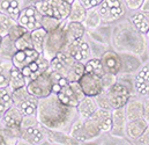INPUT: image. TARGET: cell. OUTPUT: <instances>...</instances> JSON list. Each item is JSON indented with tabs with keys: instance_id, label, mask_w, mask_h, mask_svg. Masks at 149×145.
I'll list each match as a JSON object with an SVG mask.
<instances>
[{
	"instance_id": "cell-38",
	"label": "cell",
	"mask_w": 149,
	"mask_h": 145,
	"mask_svg": "<svg viewBox=\"0 0 149 145\" xmlns=\"http://www.w3.org/2000/svg\"><path fill=\"white\" fill-rule=\"evenodd\" d=\"M81 1H82V4L84 5V7H86L87 9H89V8L97 7L103 0H81Z\"/></svg>"
},
{
	"instance_id": "cell-13",
	"label": "cell",
	"mask_w": 149,
	"mask_h": 145,
	"mask_svg": "<svg viewBox=\"0 0 149 145\" xmlns=\"http://www.w3.org/2000/svg\"><path fill=\"white\" fill-rule=\"evenodd\" d=\"M101 59H102L105 72L116 74V75L120 73L121 66H123V61H121V56L119 52H117L116 50H105L102 53Z\"/></svg>"
},
{
	"instance_id": "cell-22",
	"label": "cell",
	"mask_w": 149,
	"mask_h": 145,
	"mask_svg": "<svg viewBox=\"0 0 149 145\" xmlns=\"http://www.w3.org/2000/svg\"><path fill=\"white\" fill-rule=\"evenodd\" d=\"M51 1V16H54L61 21L67 20L71 13V5L65 0H50Z\"/></svg>"
},
{
	"instance_id": "cell-19",
	"label": "cell",
	"mask_w": 149,
	"mask_h": 145,
	"mask_svg": "<svg viewBox=\"0 0 149 145\" xmlns=\"http://www.w3.org/2000/svg\"><path fill=\"white\" fill-rule=\"evenodd\" d=\"M91 118L98 124L103 134L110 132L112 129V110L111 109L98 108Z\"/></svg>"
},
{
	"instance_id": "cell-47",
	"label": "cell",
	"mask_w": 149,
	"mask_h": 145,
	"mask_svg": "<svg viewBox=\"0 0 149 145\" xmlns=\"http://www.w3.org/2000/svg\"><path fill=\"white\" fill-rule=\"evenodd\" d=\"M146 64L148 65V68H149V59H148V61H147V62H146Z\"/></svg>"
},
{
	"instance_id": "cell-9",
	"label": "cell",
	"mask_w": 149,
	"mask_h": 145,
	"mask_svg": "<svg viewBox=\"0 0 149 145\" xmlns=\"http://www.w3.org/2000/svg\"><path fill=\"white\" fill-rule=\"evenodd\" d=\"M23 117H24V114L22 113V110L17 106L12 105L2 114L1 121L3 123V128L9 129L15 137H21V134H22L21 123Z\"/></svg>"
},
{
	"instance_id": "cell-1",
	"label": "cell",
	"mask_w": 149,
	"mask_h": 145,
	"mask_svg": "<svg viewBox=\"0 0 149 145\" xmlns=\"http://www.w3.org/2000/svg\"><path fill=\"white\" fill-rule=\"evenodd\" d=\"M40 124L59 131H66L71 129L73 122L77 117L76 107L63 103L57 94L51 93L49 96L38 99L37 113Z\"/></svg>"
},
{
	"instance_id": "cell-2",
	"label": "cell",
	"mask_w": 149,
	"mask_h": 145,
	"mask_svg": "<svg viewBox=\"0 0 149 145\" xmlns=\"http://www.w3.org/2000/svg\"><path fill=\"white\" fill-rule=\"evenodd\" d=\"M111 45L117 52H127L147 58L148 39L145 34L140 33L130 19L114 22L111 28Z\"/></svg>"
},
{
	"instance_id": "cell-23",
	"label": "cell",
	"mask_w": 149,
	"mask_h": 145,
	"mask_svg": "<svg viewBox=\"0 0 149 145\" xmlns=\"http://www.w3.org/2000/svg\"><path fill=\"white\" fill-rule=\"evenodd\" d=\"M65 30H66L67 42H72L74 39L82 38L84 36L87 28L83 25V22H80V21H66Z\"/></svg>"
},
{
	"instance_id": "cell-30",
	"label": "cell",
	"mask_w": 149,
	"mask_h": 145,
	"mask_svg": "<svg viewBox=\"0 0 149 145\" xmlns=\"http://www.w3.org/2000/svg\"><path fill=\"white\" fill-rule=\"evenodd\" d=\"M46 35H47V32L43 27H38L35 30L31 32V38H33L34 48L39 53H43V45H44V41H45Z\"/></svg>"
},
{
	"instance_id": "cell-10",
	"label": "cell",
	"mask_w": 149,
	"mask_h": 145,
	"mask_svg": "<svg viewBox=\"0 0 149 145\" xmlns=\"http://www.w3.org/2000/svg\"><path fill=\"white\" fill-rule=\"evenodd\" d=\"M63 51L82 63H86L90 58V55L93 52L89 42L86 41L83 37L74 39L72 42H67Z\"/></svg>"
},
{
	"instance_id": "cell-3",
	"label": "cell",
	"mask_w": 149,
	"mask_h": 145,
	"mask_svg": "<svg viewBox=\"0 0 149 145\" xmlns=\"http://www.w3.org/2000/svg\"><path fill=\"white\" fill-rule=\"evenodd\" d=\"M50 66L52 70L58 71L70 82L79 81V79L84 73V63L76 61L75 58L65 53L64 51L59 52L50 62Z\"/></svg>"
},
{
	"instance_id": "cell-17",
	"label": "cell",
	"mask_w": 149,
	"mask_h": 145,
	"mask_svg": "<svg viewBox=\"0 0 149 145\" xmlns=\"http://www.w3.org/2000/svg\"><path fill=\"white\" fill-rule=\"evenodd\" d=\"M120 56L123 61L120 73H124V74H135V72L146 63L145 59L139 55L121 52Z\"/></svg>"
},
{
	"instance_id": "cell-29",
	"label": "cell",
	"mask_w": 149,
	"mask_h": 145,
	"mask_svg": "<svg viewBox=\"0 0 149 145\" xmlns=\"http://www.w3.org/2000/svg\"><path fill=\"white\" fill-rule=\"evenodd\" d=\"M84 72L94 73V74H97L100 77H103L105 71H104L101 57H96V56L95 57H90L84 63Z\"/></svg>"
},
{
	"instance_id": "cell-6",
	"label": "cell",
	"mask_w": 149,
	"mask_h": 145,
	"mask_svg": "<svg viewBox=\"0 0 149 145\" xmlns=\"http://www.w3.org/2000/svg\"><path fill=\"white\" fill-rule=\"evenodd\" d=\"M97 8L102 22L105 25H111L121 20L126 14V7L123 0H103Z\"/></svg>"
},
{
	"instance_id": "cell-7",
	"label": "cell",
	"mask_w": 149,
	"mask_h": 145,
	"mask_svg": "<svg viewBox=\"0 0 149 145\" xmlns=\"http://www.w3.org/2000/svg\"><path fill=\"white\" fill-rule=\"evenodd\" d=\"M104 93L108 98V101H109V105H110L111 109L125 107V105L127 103V101L132 96L131 91L123 82H120L118 80L109 88L104 89Z\"/></svg>"
},
{
	"instance_id": "cell-28",
	"label": "cell",
	"mask_w": 149,
	"mask_h": 145,
	"mask_svg": "<svg viewBox=\"0 0 149 145\" xmlns=\"http://www.w3.org/2000/svg\"><path fill=\"white\" fill-rule=\"evenodd\" d=\"M87 14V8L81 0H74L71 5V13L66 21H80L83 22Z\"/></svg>"
},
{
	"instance_id": "cell-33",
	"label": "cell",
	"mask_w": 149,
	"mask_h": 145,
	"mask_svg": "<svg viewBox=\"0 0 149 145\" xmlns=\"http://www.w3.org/2000/svg\"><path fill=\"white\" fill-rule=\"evenodd\" d=\"M15 20H13L12 18H9L7 14L0 12V35L2 37L7 36L8 32L10 29V27L15 23Z\"/></svg>"
},
{
	"instance_id": "cell-5",
	"label": "cell",
	"mask_w": 149,
	"mask_h": 145,
	"mask_svg": "<svg viewBox=\"0 0 149 145\" xmlns=\"http://www.w3.org/2000/svg\"><path fill=\"white\" fill-rule=\"evenodd\" d=\"M65 25H66V20L61 23V26L59 28H57L53 32L47 33V35L45 37L44 41V45H43V56L49 59L50 62L59 53L63 51V49L65 48L66 43H67V37H66V30H65Z\"/></svg>"
},
{
	"instance_id": "cell-32",
	"label": "cell",
	"mask_w": 149,
	"mask_h": 145,
	"mask_svg": "<svg viewBox=\"0 0 149 145\" xmlns=\"http://www.w3.org/2000/svg\"><path fill=\"white\" fill-rule=\"evenodd\" d=\"M15 52H16V48L14 41H12L8 36L2 37V42L0 44V55L3 57H9L12 59Z\"/></svg>"
},
{
	"instance_id": "cell-4",
	"label": "cell",
	"mask_w": 149,
	"mask_h": 145,
	"mask_svg": "<svg viewBox=\"0 0 149 145\" xmlns=\"http://www.w3.org/2000/svg\"><path fill=\"white\" fill-rule=\"evenodd\" d=\"M68 134L77 143H83L100 137L103 132L100 129L98 124L91 117L82 118L77 116L76 120L73 122Z\"/></svg>"
},
{
	"instance_id": "cell-14",
	"label": "cell",
	"mask_w": 149,
	"mask_h": 145,
	"mask_svg": "<svg viewBox=\"0 0 149 145\" xmlns=\"http://www.w3.org/2000/svg\"><path fill=\"white\" fill-rule=\"evenodd\" d=\"M126 124H127V118L125 115L124 107L112 109V129L110 131L112 136L118 138L126 137Z\"/></svg>"
},
{
	"instance_id": "cell-36",
	"label": "cell",
	"mask_w": 149,
	"mask_h": 145,
	"mask_svg": "<svg viewBox=\"0 0 149 145\" xmlns=\"http://www.w3.org/2000/svg\"><path fill=\"white\" fill-rule=\"evenodd\" d=\"M123 2L125 5L126 9L132 13V12L140 11L142 8V5H143L145 0H123Z\"/></svg>"
},
{
	"instance_id": "cell-24",
	"label": "cell",
	"mask_w": 149,
	"mask_h": 145,
	"mask_svg": "<svg viewBox=\"0 0 149 145\" xmlns=\"http://www.w3.org/2000/svg\"><path fill=\"white\" fill-rule=\"evenodd\" d=\"M43 137H44V134L42 131L40 123L38 125L22 130V134H21V141L24 144H38L43 141Z\"/></svg>"
},
{
	"instance_id": "cell-35",
	"label": "cell",
	"mask_w": 149,
	"mask_h": 145,
	"mask_svg": "<svg viewBox=\"0 0 149 145\" xmlns=\"http://www.w3.org/2000/svg\"><path fill=\"white\" fill-rule=\"evenodd\" d=\"M27 32H29L26 27H23V26H21L20 23H14L12 27H10V29H9V32H8V35L7 36L9 37L12 41H16V39H19L21 36H23Z\"/></svg>"
},
{
	"instance_id": "cell-49",
	"label": "cell",
	"mask_w": 149,
	"mask_h": 145,
	"mask_svg": "<svg viewBox=\"0 0 149 145\" xmlns=\"http://www.w3.org/2000/svg\"><path fill=\"white\" fill-rule=\"evenodd\" d=\"M0 103H1V100H0Z\"/></svg>"
},
{
	"instance_id": "cell-31",
	"label": "cell",
	"mask_w": 149,
	"mask_h": 145,
	"mask_svg": "<svg viewBox=\"0 0 149 145\" xmlns=\"http://www.w3.org/2000/svg\"><path fill=\"white\" fill-rule=\"evenodd\" d=\"M64 21L54 18V16H49V15H42L40 18V27H43L47 33L56 30L61 26Z\"/></svg>"
},
{
	"instance_id": "cell-48",
	"label": "cell",
	"mask_w": 149,
	"mask_h": 145,
	"mask_svg": "<svg viewBox=\"0 0 149 145\" xmlns=\"http://www.w3.org/2000/svg\"><path fill=\"white\" fill-rule=\"evenodd\" d=\"M27 1H29V2H31V1H36V0H27Z\"/></svg>"
},
{
	"instance_id": "cell-40",
	"label": "cell",
	"mask_w": 149,
	"mask_h": 145,
	"mask_svg": "<svg viewBox=\"0 0 149 145\" xmlns=\"http://www.w3.org/2000/svg\"><path fill=\"white\" fill-rule=\"evenodd\" d=\"M138 143H140V144H149V124L148 127L146 128L145 132L142 134V136L140 137V139L138 141Z\"/></svg>"
},
{
	"instance_id": "cell-16",
	"label": "cell",
	"mask_w": 149,
	"mask_h": 145,
	"mask_svg": "<svg viewBox=\"0 0 149 145\" xmlns=\"http://www.w3.org/2000/svg\"><path fill=\"white\" fill-rule=\"evenodd\" d=\"M125 115L128 121H134L143 118V98L138 95H132L127 103L125 105Z\"/></svg>"
},
{
	"instance_id": "cell-21",
	"label": "cell",
	"mask_w": 149,
	"mask_h": 145,
	"mask_svg": "<svg viewBox=\"0 0 149 145\" xmlns=\"http://www.w3.org/2000/svg\"><path fill=\"white\" fill-rule=\"evenodd\" d=\"M128 19L140 33L146 35V33L149 30V12L143 9L132 12Z\"/></svg>"
},
{
	"instance_id": "cell-27",
	"label": "cell",
	"mask_w": 149,
	"mask_h": 145,
	"mask_svg": "<svg viewBox=\"0 0 149 145\" xmlns=\"http://www.w3.org/2000/svg\"><path fill=\"white\" fill-rule=\"evenodd\" d=\"M57 96H58V99H59L63 103H65V105H67V106L76 107L77 103H79V100H77V98L75 96L74 92H73V89H72L70 82H67L66 85H64V86L61 87V89L59 91V93H57Z\"/></svg>"
},
{
	"instance_id": "cell-11",
	"label": "cell",
	"mask_w": 149,
	"mask_h": 145,
	"mask_svg": "<svg viewBox=\"0 0 149 145\" xmlns=\"http://www.w3.org/2000/svg\"><path fill=\"white\" fill-rule=\"evenodd\" d=\"M79 82H80L84 94L88 96L95 98L96 95H98L100 93H102L104 91L102 77L94 74V73L84 72L82 74V77L79 79Z\"/></svg>"
},
{
	"instance_id": "cell-34",
	"label": "cell",
	"mask_w": 149,
	"mask_h": 145,
	"mask_svg": "<svg viewBox=\"0 0 149 145\" xmlns=\"http://www.w3.org/2000/svg\"><path fill=\"white\" fill-rule=\"evenodd\" d=\"M16 50H24L28 48H34L33 38H31V32H27L23 36H21L19 39L14 42Z\"/></svg>"
},
{
	"instance_id": "cell-43",
	"label": "cell",
	"mask_w": 149,
	"mask_h": 145,
	"mask_svg": "<svg viewBox=\"0 0 149 145\" xmlns=\"http://www.w3.org/2000/svg\"><path fill=\"white\" fill-rule=\"evenodd\" d=\"M149 59V42H148V45H147V61Z\"/></svg>"
},
{
	"instance_id": "cell-45",
	"label": "cell",
	"mask_w": 149,
	"mask_h": 145,
	"mask_svg": "<svg viewBox=\"0 0 149 145\" xmlns=\"http://www.w3.org/2000/svg\"><path fill=\"white\" fill-rule=\"evenodd\" d=\"M65 1H67V2H70V4H72L74 0H65Z\"/></svg>"
},
{
	"instance_id": "cell-15",
	"label": "cell",
	"mask_w": 149,
	"mask_h": 145,
	"mask_svg": "<svg viewBox=\"0 0 149 145\" xmlns=\"http://www.w3.org/2000/svg\"><path fill=\"white\" fill-rule=\"evenodd\" d=\"M42 53H39L35 48H28L24 50H16V52L12 57L13 65L17 69H23L24 66H28L31 62L36 61Z\"/></svg>"
},
{
	"instance_id": "cell-41",
	"label": "cell",
	"mask_w": 149,
	"mask_h": 145,
	"mask_svg": "<svg viewBox=\"0 0 149 145\" xmlns=\"http://www.w3.org/2000/svg\"><path fill=\"white\" fill-rule=\"evenodd\" d=\"M141 9L149 12V0H145V2H143V5H142V8H141Z\"/></svg>"
},
{
	"instance_id": "cell-26",
	"label": "cell",
	"mask_w": 149,
	"mask_h": 145,
	"mask_svg": "<svg viewBox=\"0 0 149 145\" xmlns=\"http://www.w3.org/2000/svg\"><path fill=\"white\" fill-rule=\"evenodd\" d=\"M102 23H103L102 18H101V14H100L97 7L87 9V14L83 20V25L86 26V28L88 30H94V29L98 28Z\"/></svg>"
},
{
	"instance_id": "cell-39",
	"label": "cell",
	"mask_w": 149,
	"mask_h": 145,
	"mask_svg": "<svg viewBox=\"0 0 149 145\" xmlns=\"http://www.w3.org/2000/svg\"><path fill=\"white\" fill-rule=\"evenodd\" d=\"M143 118L149 124V96L143 98Z\"/></svg>"
},
{
	"instance_id": "cell-20",
	"label": "cell",
	"mask_w": 149,
	"mask_h": 145,
	"mask_svg": "<svg viewBox=\"0 0 149 145\" xmlns=\"http://www.w3.org/2000/svg\"><path fill=\"white\" fill-rule=\"evenodd\" d=\"M77 109V116L82 118H88L91 117L95 111L98 109V105L95 100L94 96H88L86 95L76 106Z\"/></svg>"
},
{
	"instance_id": "cell-37",
	"label": "cell",
	"mask_w": 149,
	"mask_h": 145,
	"mask_svg": "<svg viewBox=\"0 0 149 145\" xmlns=\"http://www.w3.org/2000/svg\"><path fill=\"white\" fill-rule=\"evenodd\" d=\"M102 80H103V85H104V89L109 88L110 86H112L116 81H117V75L116 74H111V73L105 72L102 77Z\"/></svg>"
},
{
	"instance_id": "cell-46",
	"label": "cell",
	"mask_w": 149,
	"mask_h": 145,
	"mask_svg": "<svg viewBox=\"0 0 149 145\" xmlns=\"http://www.w3.org/2000/svg\"><path fill=\"white\" fill-rule=\"evenodd\" d=\"M1 42H2V36L0 35V44H1Z\"/></svg>"
},
{
	"instance_id": "cell-8",
	"label": "cell",
	"mask_w": 149,
	"mask_h": 145,
	"mask_svg": "<svg viewBox=\"0 0 149 145\" xmlns=\"http://www.w3.org/2000/svg\"><path fill=\"white\" fill-rule=\"evenodd\" d=\"M52 71L51 66L49 70L43 74L38 75L37 78L29 80L27 84V89L29 91L30 94L36 96L37 99H43L49 96L52 93V80L50 77V73Z\"/></svg>"
},
{
	"instance_id": "cell-18",
	"label": "cell",
	"mask_w": 149,
	"mask_h": 145,
	"mask_svg": "<svg viewBox=\"0 0 149 145\" xmlns=\"http://www.w3.org/2000/svg\"><path fill=\"white\" fill-rule=\"evenodd\" d=\"M147 127L148 122L145 118L128 121L126 124V138L131 142H138Z\"/></svg>"
},
{
	"instance_id": "cell-25",
	"label": "cell",
	"mask_w": 149,
	"mask_h": 145,
	"mask_svg": "<svg viewBox=\"0 0 149 145\" xmlns=\"http://www.w3.org/2000/svg\"><path fill=\"white\" fill-rule=\"evenodd\" d=\"M27 84H28L27 78L22 74L21 70L13 65L9 72V89L13 92L15 89L27 86Z\"/></svg>"
},
{
	"instance_id": "cell-12",
	"label": "cell",
	"mask_w": 149,
	"mask_h": 145,
	"mask_svg": "<svg viewBox=\"0 0 149 145\" xmlns=\"http://www.w3.org/2000/svg\"><path fill=\"white\" fill-rule=\"evenodd\" d=\"M134 95L140 98L149 96V68L145 63L133 77Z\"/></svg>"
},
{
	"instance_id": "cell-42",
	"label": "cell",
	"mask_w": 149,
	"mask_h": 145,
	"mask_svg": "<svg viewBox=\"0 0 149 145\" xmlns=\"http://www.w3.org/2000/svg\"><path fill=\"white\" fill-rule=\"evenodd\" d=\"M10 6L14 8H17V7H20V4L17 0H10Z\"/></svg>"
},
{
	"instance_id": "cell-44",
	"label": "cell",
	"mask_w": 149,
	"mask_h": 145,
	"mask_svg": "<svg viewBox=\"0 0 149 145\" xmlns=\"http://www.w3.org/2000/svg\"><path fill=\"white\" fill-rule=\"evenodd\" d=\"M146 37H147V39H148V42H149V30L146 33Z\"/></svg>"
}]
</instances>
